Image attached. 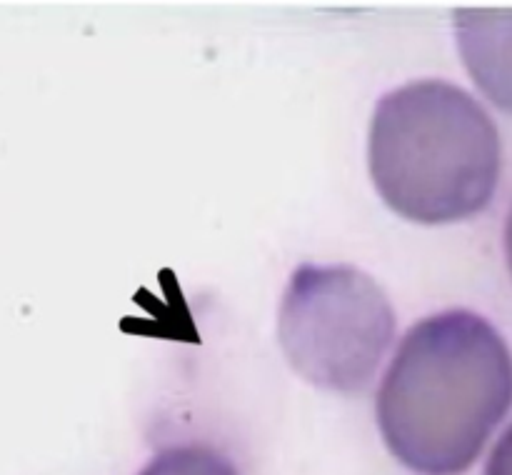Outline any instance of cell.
Wrapping results in <instances>:
<instances>
[{"label":"cell","mask_w":512,"mask_h":475,"mask_svg":"<svg viewBox=\"0 0 512 475\" xmlns=\"http://www.w3.org/2000/svg\"><path fill=\"white\" fill-rule=\"evenodd\" d=\"M510 408L508 343L470 310H445L415 323L378 390L385 445L420 475L473 468Z\"/></svg>","instance_id":"cell-1"},{"label":"cell","mask_w":512,"mask_h":475,"mask_svg":"<svg viewBox=\"0 0 512 475\" xmlns=\"http://www.w3.org/2000/svg\"><path fill=\"white\" fill-rule=\"evenodd\" d=\"M368 163L390 210L423 225L458 223L493 200L503 143L473 95L445 80H415L375 108Z\"/></svg>","instance_id":"cell-2"},{"label":"cell","mask_w":512,"mask_h":475,"mask_svg":"<svg viewBox=\"0 0 512 475\" xmlns=\"http://www.w3.org/2000/svg\"><path fill=\"white\" fill-rule=\"evenodd\" d=\"M285 358L308 383L358 393L375 378L395 335L383 288L353 265H300L280 303Z\"/></svg>","instance_id":"cell-3"},{"label":"cell","mask_w":512,"mask_h":475,"mask_svg":"<svg viewBox=\"0 0 512 475\" xmlns=\"http://www.w3.org/2000/svg\"><path fill=\"white\" fill-rule=\"evenodd\" d=\"M453 23L473 83L512 115V10H458Z\"/></svg>","instance_id":"cell-4"},{"label":"cell","mask_w":512,"mask_h":475,"mask_svg":"<svg viewBox=\"0 0 512 475\" xmlns=\"http://www.w3.org/2000/svg\"><path fill=\"white\" fill-rule=\"evenodd\" d=\"M140 475H238L235 465L205 445L165 448L140 470Z\"/></svg>","instance_id":"cell-5"},{"label":"cell","mask_w":512,"mask_h":475,"mask_svg":"<svg viewBox=\"0 0 512 475\" xmlns=\"http://www.w3.org/2000/svg\"><path fill=\"white\" fill-rule=\"evenodd\" d=\"M485 475H512V423L490 453Z\"/></svg>","instance_id":"cell-6"},{"label":"cell","mask_w":512,"mask_h":475,"mask_svg":"<svg viewBox=\"0 0 512 475\" xmlns=\"http://www.w3.org/2000/svg\"><path fill=\"white\" fill-rule=\"evenodd\" d=\"M505 253H508V265L512 273V208L508 215V225H505Z\"/></svg>","instance_id":"cell-7"}]
</instances>
